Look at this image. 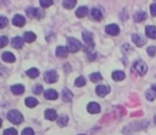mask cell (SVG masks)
<instances>
[{
    "mask_svg": "<svg viewBox=\"0 0 156 135\" xmlns=\"http://www.w3.org/2000/svg\"><path fill=\"white\" fill-rule=\"evenodd\" d=\"M8 118L14 125H19V123H21L23 121V116L17 110H11L8 113Z\"/></svg>",
    "mask_w": 156,
    "mask_h": 135,
    "instance_id": "obj_1",
    "label": "cell"
},
{
    "mask_svg": "<svg viewBox=\"0 0 156 135\" xmlns=\"http://www.w3.org/2000/svg\"><path fill=\"white\" fill-rule=\"evenodd\" d=\"M67 44H68V51L71 52V53H76L79 50L82 48L81 42L78 39L73 38V37H70L67 39Z\"/></svg>",
    "mask_w": 156,
    "mask_h": 135,
    "instance_id": "obj_2",
    "label": "cell"
},
{
    "mask_svg": "<svg viewBox=\"0 0 156 135\" xmlns=\"http://www.w3.org/2000/svg\"><path fill=\"white\" fill-rule=\"evenodd\" d=\"M134 70H135L139 75L144 76V75H146V73L148 72V66H147L146 62H144L142 60H138V61H136L135 64H134Z\"/></svg>",
    "mask_w": 156,
    "mask_h": 135,
    "instance_id": "obj_3",
    "label": "cell"
},
{
    "mask_svg": "<svg viewBox=\"0 0 156 135\" xmlns=\"http://www.w3.org/2000/svg\"><path fill=\"white\" fill-rule=\"evenodd\" d=\"M58 74L54 70H50V71H47L44 75V79H45L46 82L48 84H53L58 80Z\"/></svg>",
    "mask_w": 156,
    "mask_h": 135,
    "instance_id": "obj_4",
    "label": "cell"
},
{
    "mask_svg": "<svg viewBox=\"0 0 156 135\" xmlns=\"http://www.w3.org/2000/svg\"><path fill=\"white\" fill-rule=\"evenodd\" d=\"M109 91H111V88H109L108 86H103V84H99V86H97V88H96L97 95H99L100 97L106 96V95L109 93Z\"/></svg>",
    "mask_w": 156,
    "mask_h": 135,
    "instance_id": "obj_5",
    "label": "cell"
},
{
    "mask_svg": "<svg viewBox=\"0 0 156 135\" xmlns=\"http://www.w3.org/2000/svg\"><path fill=\"white\" fill-rule=\"evenodd\" d=\"M82 37H83V40L86 42L87 47L89 48H94V36L90 32H87V31H84L82 34Z\"/></svg>",
    "mask_w": 156,
    "mask_h": 135,
    "instance_id": "obj_6",
    "label": "cell"
},
{
    "mask_svg": "<svg viewBox=\"0 0 156 135\" xmlns=\"http://www.w3.org/2000/svg\"><path fill=\"white\" fill-rule=\"evenodd\" d=\"M105 32L111 36H117L120 33V29L117 25H108L105 28Z\"/></svg>",
    "mask_w": 156,
    "mask_h": 135,
    "instance_id": "obj_7",
    "label": "cell"
},
{
    "mask_svg": "<svg viewBox=\"0 0 156 135\" xmlns=\"http://www.w3.org/2000/svg\"><path fill=\"white\" fill-rule=\"evenodd\" d=\"M44 96H45L46 99H49V100H55V99H58V94L55 90L49 89V90H47L45 93H44Z\"/></svg>",
    "mask_w": 156,
    "mask_h": 135,
    "instance_id": "obj_8",
    "label": "cell"
},
{
    "mask_svg": "<svg viewBox=\"0 0 156 135\" xmlns=\"http://www.w3.org/2000/svg\"><path fill=\"white\" fill-rule=\"evenodd\" d=\"M12 22L14 25L20 28V27H23V25H25L26 19H25V17L21 16V15H15L14 18H13V20H12Z\"/></svg>",
    "mask_w": 156,
    "mask_h": 135,
    "instance_id": "obj_9",
    "label": "cell"
},
{
    "mask_svg": "<svg viewBox=\"0 0 156 135\" xmlns=\"http://www.w3.org/2000/svg\"><path fill=\"white\" fill-rule=\"evenodd\" d=\"M87 111L91 114H96V113H99L101 111V107L97 102H89L88 106H87Z\"/></svg>",
    "mask_w": 156,
    "mask_h": 135,
    "instance_id": "obj_10",
    "label": "cell"
},
{
    "mask_svg": "<svg viewBox=\"0 0 156 135\" xmlns=\"http://www.w3.org/2000/svg\"><path fill=\"white\" fill-rule=\"evenodd\" d=\"M68 48L66 47H58L56 48V56L60 58H66L68 56Z\"/></svg>",
    "mask_w": 156,
    "mask_h": 135,
    "instance_id": "obj_11",
    "label": "cell"
},
{
    "mask_svg": "<svg viewBox=\"0 0 156 135\" xmlns=\"http://www.w3.org/2000/svg\"><path fill=\"white\" fill-rule=\"evenodd\" d=\"M146 97L149 100H154L156 98V84H153L152 88H150L146 93Z\"/></svg>",
    "mask_w": 156,
    "mask_h": 135,
    "instance_id": "obj_12",
    "label": "cell"
},
{
    "mask_svg": "<svg viewBox=\"0 0 156 135\" xmlns=\"http://www.w3.org/2000/svg\"><path fill=\"white\" fill-rule=\"evenodd\" d=\"M45 117L47 119H49V120H51V121L55 120V119L58 118L56 111L53 110V109H48V110H46V112H45Z\"/></svg>",
    "mask_w": 156,
    "mask_h": 135,
    "instance_id": "obj_13",
    "label": "cell"
},
{
    "mask_svg": "<svg viewBox=\"0 0 156 135\" xmlns=\"http://www.w3.org/2000/svg\"><path fill=\"white\" fill-rule=\"evenodd\" d=\"M132 40H133V42L135 43L137 47H142V45L144 44V42H146V40H144L139 34H134L133 36H132Z\"/></svg>",
    "mask_w": 156,
    "mask_h": 135,
    "instance_id": "obj_14",
    "label": "cell"
},
{
    "mask_svg": "<svg viewBox=\"0 0 156 135\" xmlns=\"http://www.w3.org/2000/svg\"><path fill=\"white\" fill-rule=\"evenodd\" d=\"M146 35L151 39H156V28L154 25H148L146 28Z\"/></svg>",
    "mask_w": 156,
    "mask_h": 135,
    "instance_id": "obj_15",
    "label": "cell"
},
{
    "mask_svg": "<svg viewBox=\"0 0 156 135\" xmlns=\"http://www.w3.org/2000/svg\"><path fill=\"white\" fill-rule=\"evenodd\" d=\"M11 91H12L14 94L20 95L25 92V87L23 84H14V86L11 87Z\"/></svg>",
    "mask_w": 156,
    "mask_h": 135,
    "instance_id": "obj_16",
    "label": "cell"
},
{
    "mask_svg": "<svg viewBox=\"0 0 156 135\" xmlns=\"http://www.w3.org/2000/svg\"><path fill=\"white\" fill-rule=\"evenodd\" d=\"M12 45L15 49H21L23 45V40L20 37H14L12 39Z\"/></svg>",
    "mask_w": 156,
    "mask_h": 135,
    "instance_id": "obj_17",
    "label": "cell"
},
{
    "mask_svg": "<svg viewBox=\"0 0 156 135\" xmlns=\"http://www.w3.org/2000/svg\"><path fill=\"white\" fill-rule=\"evenodd\" d=\"M87 14H88V8H87L86 6H80V8L76 11V15L79 18H83V17H85Z\"/></svg>",
    "mask_w": 156,
    "mask_h": 135,
    "instance_id": "obj_18",
    "label": "cell"
},
{
    "mask_svg": "<svg viewBox=\"0 0 156 135\" xmlns=\"http://www.w3.org/2000/svg\"><path fill=\"white\" fill-rule=\"evenodd\" d=\"M27 15L29 17H41V12H39V10H37L36 8H27Z\"/></svg>",
    "mask_w": 156,
    "mask_h": 135,
    "instance_id": "obj_19",
    "label": "cell"
},
{
    "mask_svg": "<svg viewBox=\"0 0 156 135\" xmlns=\"http://www.w3.org/2000/svg\"><path fill=\"white\" fill-rule=\"evenodd\" d=\"M72 97H73V95H72V93L70 92L68 89H64L63 90V93H62V98H63V101L65 102H68L70 101L72 99Z\"/></svg>",
    "mask_w": 156,
    "mask_h": 135,
    "instance_id": "obj_20",
    "label": "cell"
},
{
    "mask_svg": "<svg viewBox=\"0 0 156 135\" xmlns=\"http://www.w3.org/2000/svg\"><path fill=\"white\" fill-rule=\"evenodd\" d=\"M146 18H147V14L144 12H141V11H139V12H137L134 15V20H135L136 22H141V21H144Z\"/></svg>",
    "mask_w": 156,
    "mask_h": 135,
    "instance_id": "obj_21",
    "label": "cell"
},
{
    "mask_svg": "<svg viewBox=\"0 0 156 135\" xmlns=\"http://www.w3.org/2000/svg\"><path fill=\"white\" fill-rule=\"evenodd\" d=\"M91 17L94 19V20H97V21H100L101 19H102V13H101V11L99 10V8H93L91 10Z\"/></svg>",
    "mask_w": 156,
    "mask_h": 135,
    "instance_id": "obj_22",
    "label": "cell"
},
{
    "mask_svg": "<svg viewBox=\"0 0 156 135\" xmlns=\"http://www.w3.org/2000/svg\"><path fill=\"white\" fill-rule=\"evenodd\" d=\"M25 104L29 108H34V107H36L38 104V100L36 98H33V97H28V98H26Z\"/></svg>",
    "mask_w": 156,
    "mask_h": 135,
    "instance_id": "obj_23",
    "label": "cell"
},
{
    "mask_svg": "<svg viewBox=\"0 0 156 135\" xmlns=\"http://www.w3.org/2000/svg\"><path fill=\"white\" fill-rule=\"evenodd\" d=\"M2 59L6 62H14L16 58H15V56L13 55L12 53H10V52H5V53L2 54Z\"/></svg>",
    "mask_w": 156,
    "mask_h": 135,
    "instance_id": "obj_24",
    "label": "cell"
},
{
    "mask_svg": "<svg viewBox=\"0 0 156 135\" xmlns=\"http://www.w3.org/2000/svg\"><path fill=\"white\" fill-rule=\"evenodd\" d=\"M23 39H25L26 42H33V41L36 39V35L33 32H27L23 35Z\"/></svg>",
    "mask_w": 156,
    "mask_h": 135,
    "instance_id": "obj_25",
    "label": "cell"
},
{
    "mask_svg": "<svg viewBox=\"0 0 156 135\" xmlns=\"http://www.w3.org/2000/svg\"><path fill=\"white\" fill-rule=\"evenodd\" d=\"M76 0H64L63 1V6L65 8H68V10H71L76 6Z\"/></svg>",
    "mask_w": 156,
    "mask_h": 135,
    "instance_id": "obj_26",
    "label": "cell"
},
{
    "mask_svg": "<svg viewBox=\"0 0 156 135\" xmlns=\"http://www.w3.org/2000/svg\"><path fill=\"white\" fill-rule=\"evenodd\" d=\"M112 77H113V79L116 80V81H120V80H123L124 79L125 75H124L123 72L116 71V72H114V73H113V76H112Z\"/></svg>",
    "mask_w": 156,
    "mask_h": 135,
    "instance_id": "obj_27",
    "label": "cell"
},
{
    "mask_svg": "<svg viewBox=\"0 0 156 135\" xmlns=\"http://www.w3.org/2000/svg\"><path fill=\"white\" fill-rule=\"evenodd\" d=\"M27 75L31 78H36L37 76L39 75V71L36 69V68H32V69H30L27 71Z\"/></svg>",
    "mask_w": 156,
    "mask_h": 135,
    "instance_id": "obj_28",
    "label": "cell"
},
{
    "mask_svg": "<svg viewBox=\"0 0 156 135\" xmlns=\"http://www.w3.org/2000/svg\"><path fill=\"white\" fill-rule=\"evenodd\" d=\"M67 123H68V117L66 116V115H62V116L58 119V125L60 126V127H65Z\"/></svg>",
    "mask_w": 156,
    "mask_h": 135,
    "instance_id": "obj_29",
    "label": "cell"
},
{
    "mask_svg": "<svg viewBox=\"0 0 156 135\" xmlns=\"http://www.w3.org/2000/svg\"><path fill=\"white\" fill-rule=\"evenodd\" d=\"M85 84H86V80H85V78L83 77V76H80V77H78L76 79V81H74V84H76V87H83L85 86Z\"/></svg>",
    "mask_w": 156,
    "mask_h": 135,
    "instance_id": "obj_30",
    "label": "cell"
},
{
    "mask_svg": "<svg viewBox=\"0 0 156 135\" xmlns=\"http://www.w3.org/2000/svg\"><path fill=\"white\" fill-rule=\"evenodd\" d=\"M90 80L93 82H98L100 80H102V76H101L100 73H93L90 75Z\"/></svg>",
    "mask_w": 156,
    "mask_h": 135,
    "instance_id": "obj_31",
    "label": "cell"
},
{
    "mask_svg": "<svg viewBox=\"0 0 156 135\" xmlns=\"http://www.w3.org/2000/svg\"><path fill=\"white\" fill-rule=\"evenodd\" d=\"M8 23H9V20L6 17L0 16V29H4V28L8 25Z\"/></svg>",
    "mask_w": 156,
    "mask_h": 135,
    "instance_id": "obj_32",
    "label": "cell"
},
{
    "mask_svg": "<svg viewBox=\"0 0 156 135\" xmlns=\"http://www.w3.org/2000/svg\"><path fill=\"white\" fill-rule=\"evenodd\" d=\"M39 3L43 8H48L53 4V0H39Z\"/></svg>",
    "mask_w": 156,
    "mask_h": 135,
    "instance_id": "obj_33",
    "label": "cell"
},
{
    "mask_svg": "<svg viewBox=\"0 0 156 135\" xmlns=\"http://www.w3.org/2000/svg\"><path fill=\"white\" fill-rule=\"evenodd\" d=\"M3 135H17V130L14 128H10V129L4 130Z\"/></svg>",
    "mask_w": 156,
    "mask_h": 135,
    "instance_id": "obj_34",
    "label": "cell"
},
{
    "mask_svg": "<svg viewBox=\"0 0 156 135\" xmlns=\"http://www.w3.org/2000/svg\"><path fill=\"white\" fill-rule=\"evenodd\" d=\"M8 42H9L8 37L0 36V49H1V48H3V47H5V45L8 44Z\"/></svg>",
    "mask_w": 156,
    "mask_h": 135,
    "instance_id": "obj_35",
    "label": "cell"
},
{
    "mask_svg": "<svg viewBox=\"0 0 156 135\" xmlns=\"http://www.w3.org/2000/svg\"><path fill=\"white\" fill-rule=\"evenodd\" d=\"M33 91H34L35 94L39 95L43 93V87L41 86V84H36V86L34 87V89H33Z\"/></svg>",
    "mask_w": 156,
    "mask_h": 135,
    "instance_id": "obj_36",
    "label": "cell"
},
{
    "mask_svg": "<svg viewBox=\"0 0 156 135\" xmlns=\"http://www.w3.org/2000/svg\"><path fill=\"white\" fill-rule=\"evenodd\" d=\"M147 52H148V54L151 56V57H153V56H155V54H156V48L155 47H149L148 50H147Z\"/></svg>",
    "mask_w": 156,
    "mask_h": 135,
    "instance_id": "obj_37",
    "label": "cell"
},
{
    "mask_svg": "<svg viewBox=\"0 0 156 135\" xmlns=\"http://www.w3.org/2000/svg\"><path fill=\"white\" fill-rule=\"evenodd\" d=\"M21 135H34V131H33L31 128H26L23 131Z\"/></svg>",
    "mask_w": 156,
    "mask_h": 135,
    "instance_id": "obj_38",
    "label": "cell"
},
{
    "mask_svg": "<svg viewBox=\"0 0 156 135\" xmlns=\"http://www.w3.org/2000/svg\"><path fill=\"white\" fill-rule=\"evenodd\" d=\"M150 10H151V14H152V16H156V3L151 4Z\"/></svg>",
    "mask_w": 156,
    "mask_h": 135,
    "instance_id": "obj_39",
    "label": "cell"
},
{
    "mask_svg": "<svg viewBox=\"0 0 156 135\" xmlns=\"http://www.w3.org/2000/svg\"><path fill=\"white\" fill-rule=\"evenodd\" d=\"M1 125H2V120H1V118H0V128H1Z\"/></svg>",
    "mask_w": 156,
    "mask_h": 135,
    "instance_id": "obj_40",
    "label": "cell"
},
{
    "mask_svg": "<svg viewBox=\"0 0 156 135\" xmlns=\"http://www.w3.org/2000/svg\"><path fill=\"white\" fill-rule=\"evenodd\" d=\"M154 123H156V115H155V116H154Z\"/></svg>",
    "mask_w": 156,
    "mask_h": 135,
    "instance_id": "obj_41",
    "label": "cell"
},
{
    "mask_svg": "<svg viewBox=\"0 0 156 135\" xmlns=\"http://www.w3.org/2000/svg\"><path fill=\"white\" fill-rule=\"evenodd\" d=\"M79 135H85V134H79Z\"/></svg>",
    "mask_w": 156,
    "mask_h": 135,
    "instance_id": "obj_42",
    "label": "cell"
}]
</instances>
